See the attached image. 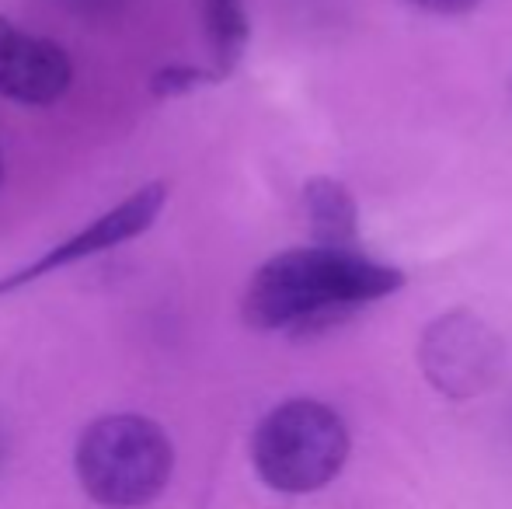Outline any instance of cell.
<instances>
[{
    "label": "cell",
    "instance_id": "cell-1",
    "mask_svg": "<svg viewBox=\"0 0 512 509\" xmlns=\"http://www.w3.org/2000/svg\"><path fill=\"white\" fill-rule=\"evenodd\" d=\"M405 276L366 258L359 248H293L255 272L244 297V314L265 332H321L352 311L401 290Z\"/></svg>",
    "mask_w": 512,
    "mask_h": 509
},
{
    "label": "cell",
    "instance_id": "cell-2",
    "mask_svg": "<svg viewBox=\"0 0 512 509\" xmlns=\"http://www.w3.org/2000/svg\"><path fill=\"white\" fill-rule=\"evenodd\" d=\"M175 468V447L143 415H105L77 443V478L95 503L136 509L161 496Z\"/></svg>",
    "mask_w": 512,
    "mask_h": 509
},
{
    "label": "cell",
    "instance_id": "cell-3",
    "mask_svg": "<svg viewBox=\"0 0 512 509\" xmlns=\"http://www.w3.org/2000/svg\"><path fill=\"white\" fill-rule=\"evenodd\" d=\"M251 457L265 485L304 496L324 489L342 471L349 457V429L335 408L293 398L258 422Z\"/></svg>",
    "mask_w": 512,
    "mask_h": 509
},
{
    "label": "cell",
    "instance_id": "cell-4",
    "mask_svg": "<svg viewBox=\"0 0 512 509\" xmlns=\"http://www.w3.org/2000/svg\"><path fill=\"white\" fill-rule=\"evenodd\" d=\"M422 374L446 398H474L502 377L506 346L499 332L471 311H450L425 328L418 342Z\"/></svg>",
    "mask_w": 512,
    "mask_h": 509
},
{
    "label": "cell",
    "instance_id": "cell-5",
    "mask_svg": "<svg viewBox=\"0 0 512 509\" xmlns=\"http://www.w3.org/2000/svg\"><path fill=\"white\" fill-rule=\"evenodd\" d=\"M70 81L74 67L63 46L0 18V95L21 105H49L67 95Z\"/></svg>",
    "mask_w": 512,
    "mask_h": 509
},
{
    "label": "cell",
    "instance_id": "cell-6",
    "mask_svg": "<svg viewBox=\"0 0 512 509\" xmlns=\"http://www.w3.org/2000/svg\"><path fill=\"white\" fill-rule=\"evenodd\" d=\"M161 206H164V185H143V189H136L129 199H122L119 206H112L108 213H102L91 227H84L81 234H74L70 241L56 245L49 255H42L35 265L0 279V293L14 290V286H21V283H32V279L46 276L49 269H60V265L81 262V258L108 252V248H119L122 241H133L136 234H143L150 224H154Z\"/></svg>",
    "mask_w": 512,
    "mask_h": 509
},
{
    "label": "cell",
    "instance_id": "cell-7",
    "mask_svg": "<svg viewBox=\"0 0 512 509\" xmlns=\"http://www.w3.org/2000/svg\"><path fill=\"white\" fill-rule=\"evenodd\" d=\"M304 210L317 248H338V252L356 248L359 213L356 199H352V192L342 182H335V178H310L304 189Z\"/></svg>",
    "mask_w": 512,
    "mask_h": 509
},
{
    "label": "cell",
    "instance_id": "cell-8",
    "mask_svg": "<svg viewBox=\"0 0 512 509\" xmlns=\"http://www.w3.org/2000/svg\"><path fill=\"white\" fill-rule=\"evenodd\" d=\"M203 21L220 70H230L248 46V14L241 0H203Z\"/></svg>",
    "mask_w": 512,
    "mask_h": 509
},
{
    "label": "cell",
    "instance_id": "cell-9",
    "mask_svg": "<svg viewBox=\"0 0 512 509\" xmlns=\"http://www.w3.org/2000/svg\"><path fill=\"white\" fill-rule=\"evenodd\" d=\"M53 4L77 14V18H84V21H105V18H115L129 0H53Z\"/></svg>",
    "mask_w": 512,
    "mask_h": 509
},
{
    "label": "cell",
    "instance_id": "cell-10",
    "mask_svg": "<svg viewBox=\"0 0 512 509\" xmlns=\"http://www.w3.org/2000/svg\"><path fill=\"white\" fill-rule=\"evenodd\" d=\"M199 84H203V74L192 67H171L154 77L157 95H182V91H192V88H199Z\"/></svg>",
    "mask_w": 512,
    "mask_h": 509
},
{
    "label": "cell",
    "instance_id": "cell-11",
    "mask_svg": "<svg viewBox=\"0 0 512 509\" xmlns=\"http://www.w3.org/2000/svg\"><path fill=\"white\" fill-rule=\"evenodd\" d=\"M411 4L429 14H464V11H471V7H478L481 0H411Z\"/></svg>",
    "mask_w": 512,
    "mask_h": 509
},
{
    "label": "cell",
    "instance_id": "cell-12",
    "mask_svg": "<svg viewBox=\"0 0 512 509\" xmlns=\"http://www.w3.org/2000/svg\"><path fill=\"white\" fill-rule=\"evenodd\" d=\"M0 178H4V161H0Z\"/></svg>",
    "mask_w": 512,
    "mask_h": 509
}]
</instances>
